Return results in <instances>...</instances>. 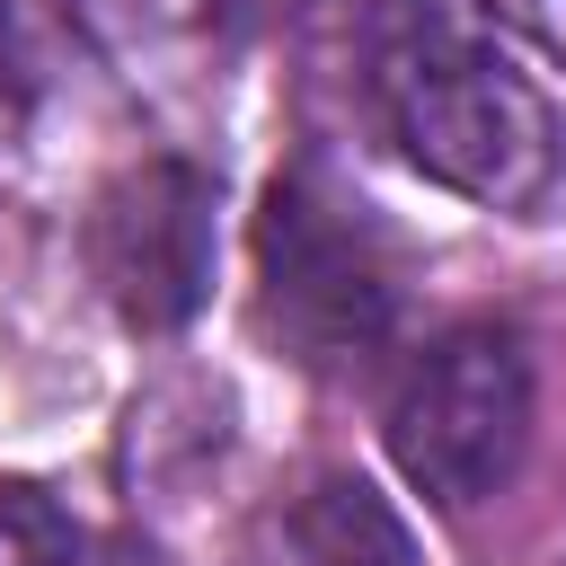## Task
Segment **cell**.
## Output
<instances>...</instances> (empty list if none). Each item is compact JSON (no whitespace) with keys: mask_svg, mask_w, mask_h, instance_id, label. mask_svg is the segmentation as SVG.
<instances>
[{"mask_svg":"<svg viewBox=\"0 0 566 566\" xmlns=\"http://www.w3.org/2000/svg\"><path fill=\"white\" fill-rule=\"evenodd\" d=\"M371 124L478 212H548L566 186V133L539 80L495 44L478 0H371L363 9Z\"/></svg>","mask_w":566,"mask_h":566,"instance_id":"6da1fadb","label":"cell"},{"mask_svg":"<svg viewBox=\"0 0 566 566\" xmlns=\"http://www.w3.org/2000/svg\"><path fill=\"white\" fill-rule=\"evenodd\" d=\"M53 71H71V9L62 0H0V80L44 88Z\"/></svg>","mask_w":566,"mask_h":566,"instance_id":"52a82bcc","label":"cell"},{"mask_svg":"<svg viewBox=\"0 0 566 566\" xmlns=\"http://www.w3.org/2000/svg\"><path fill=\"white\" fill-rule=\"evenodd\" d=\"M88 274L124 327L168 336L212 292V177L186 159H142L88 203Z\"/></svg>","mask_w":566,"mask_h":566,"instance_id":"277c9868","label":"cell"},{"mask_svg":"<svg viewBox=\"0 0 566 566\" xmlns=\"http://www.w3.org/2000/svg\"><path fill=\"white\" fill-rule=\"evenodd\" d=\"M256 256H265V310L301 363L354 371L380 354V336L398 318V283H389V256H380L354 195H336L318 168L274 177L265 221H256Z\"/></svg>","mask_w":566,"mask_h":566,"instance_id":"3957f363","label":"cell"},{"mask_svg":"<svg viewBox=\"0 0 566 566\" xmlns=\"http://www.w3.org/2000/svg\"><path fill=\"white\" fill-rule=\"evenodd\" d=\"M486 9H504L531 44H548V53L566 62V0H486Z\"/></svg>","mask_w":566,"mask_h":566,"instance_id":"ba28073f","label":"cell"},{"mask_svg":"<svg viewBox=\"0 0 566 566\" xmlns=\"http://www.w3.org/2000/svg\"><path fill=\"white\" fill-rule=\"evenodd\" d=\"M0 566H97L88 531L44 495V486H0Z\"/></svg>","mask_w":566,"mask_h":566,"instance_id":"8992f818","label":"cell"},{"mask_svg":"<svg viewBox=\"0 0 566 566\" xmlns=\"http://www.w3.org/2000/svg\"><path fill=\"white\" fill-rule=\"evenodd\" d=\"M256 566H416V548H407V522L363 478H310L265 522Z\"/></svg>","mask_w":566,"mask_h":566,"instance_id":"5b68a950","label":"cell"},{"mask_svg":"<svg viewBox=\"0 0 566 566\" xmlns=\"http://www.w3.org/2000/svg\"><path fill=\"white\" fill-rule=\"evenodd\" d=\"M531 451V345L495 318L433 336L389 398V460L433 504H486Z\"/></svg>","mask_w":566,"mask_h":566,"instance_id":"7a4b0ae2","label":"cell"}]
</instances>
